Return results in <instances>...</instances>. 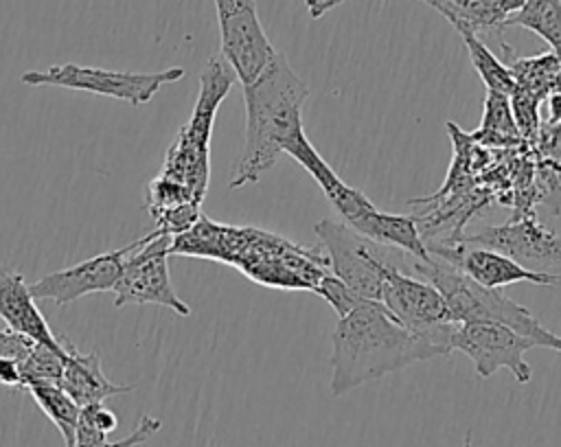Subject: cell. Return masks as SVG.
<instances>
[{"mask_svg": "<svg viewBox=\"0 0 561 447\" xmlns=\"http://www.w3.org/2000/svg\"><path fill=\"white\" fill-rule=\"evenodd\" d=\"M171 254L232 265L250 280L274 289L316 291L322 276L331 272L320 245L305 248L270 230L217 224L204 215L173 237Z\"/></svg>", "mask_w": 561, "mask_h": 447, "instance_id": "6da1fadb", "label": "cell"}, {"mask_svg": "<svg viewBox=\"0 0 561 447\" xmlns=\"http://www.w3.org/2000/svg\"><path fill=\"white\" fill-rule=\"evenodd\" d=\"M331 392L335 397L388 373L449 351L438 342L408 331L381 300L359 298L340 316L331 335Z\"/></svg>", "mask_w": 561, "mask_h": 447, "instance_id": "7a4b0ae2", "label": "cell"}, {"mask_svg": "<svg viewBox=\"0 0 561 447\" xmlns=\"http://www.w3.org/2000/svg\"><path fill=\"white\" fill-rule=\"evenodd\" d=\"M307 96L309 85L278 50L259 77L243 85L245 142L232 167L230 188L259 182L276 164L285 145L305 131L302 103Z\"/></svg>", "mask_w": 561, "mask_h": 447, "instance_id": "3957f363", "label": "cell"}, {"mask_svg": "<svg viewBox=\"0 0 561 447\" xmlns=\"http://www.w3.org/2000/svg\"><path fill=\"white\" fill-rule=\"evenodd\" d=\"M410 267L443 294L456 322L504 324L537 346L561 353V335L546 329L524 305L508 298L502 289L482 287L451 263L432 254L425 259L410 256Z\"/></svg>", "mask_w": 561, "mask_h": 447, "instance_id": "277c9868", "label": "cell"}, {"mask_svg": "<svg viewBox=\"0 0 561 447\" xmlns=\"http://www.w3.org/2000/svg\"><path fill=\"white\" fill-rule=\"evenodd\" d=\"M234 81L237 74L221 53L206 61L199 74V96L193 114L188 123L180 127L164 158L160 177L184 188V193L197 204H202L208 188V151L215 114Z\"/></svg>", "mask_w": 561, "mask_h": 447, "instance_id": "5b68a950", "label": "cell"}, {"mask_svg": "<svg viewBox=\"0 0 561 447\" xmlns=\"http://www.w3.org/2000/svg\"><path fill=\"white\" fill-rule=\"evenodd\" d=\"M313 232L320 239V248L329 261L331 274L362 298L379 300L386 272L392 265L410 267V254L381 245L359 234L344 221L329 217L320 219L313 226Z\"/></svg>", "mask_w": 561, "mask_h": 447, "instance_id": "8992f818", "label": "cell"}, {"mask_svg": "<svg viewBox=\"0 0 561 447\" xmlns=\"http://www.w3.org/2000/svg\"><path fill=\"white\" fill-rule=\"evenodd\" d=\"M184 74L186 72L180 66L160 72H121L94 66L59 64L46 70H26L20 81L26 85H55L121 99L131 105H145L162 85L180 81Z\"/></svg>", "mask_w": 561, "mask_h": 447, "instance_id": "52a82bcc", "label": "cell"}, {"mask_svg": "<svg viewBox=\"0 0 561 447\" xmlns=\"http://www.w3.org/2000/svg\"><path fill=\"white\" fill-rule=\"evenodd\" d=\"M171 234L149 232L134 241L123 261V272L114 285V307L123 305H162L180 316H188V305L175 294L169 278L167 259L171 254Z\"/></svg>", "mask_w": 561, "mask_h": 447, "instance_id": "ba28073f", "label": "cell"}, {"mask_svg": "<svg viewBox=\"0 0 561 447\" xmlns=\"http://www.w3.org/2000/svg\"><path fill=\"white\" fill-rule=\"evenodd\" d=\"M379 300L408 331L430 337L451 353V335L458 322L432 283L412 278L403 265H392L383 276Z\"/></svg>", "mask_w": 561, "mask_h": 447, "instance_id": "9c48e42d", "label": "cell"}, {"mask_svg": "<svg viewBox=\"0 0 561 447\" xmlns=\"http://www.w3.org/2000/svg\"><path fill=\"white\" fill-rule=\"evenodd\" d=\"M221 57L241 85L254 81L276 48L263 31L254 0H215Z\"/></svg>", "mask_w": 561, "mask_h": 447, "instance_id": "30bf717a", "label": "cell"}, {"mask_svg": "<svg viewBox=\"0 0 561 447\" xmlns=\"http://www.w3.org/2000/svg\"><path fill=\"white\" fill-rule=\"evenodd\" d=\"M535 346L522 333L493 322H458L451 335V351H462L480 377L486 379L500 368H508L517 383H528L533 377L524 355Z\"/></svg>", "mask_w": 561, "mask_h": 447, "instance_id": "8fae6325", "label": "cell"}, {"mask_svg": "<svg viewBox=\"0 0 561 447\" xmlns=\"http://www.w3.org/2000/svg\"><path fill=\"white\" fill-rule=\"evenodd\" d=\"M425 250L432 256H438L460 270L465 276L489 289H502L513 283H533V285H557L559 276L552 272L528 270L511 256L486 248L467 243L460 239H423Z\"/></svg>", "mask_w": 561, "mask_h": 447, "instance_id": "7c38bea8", "label": "cell"}, {"mask_svg": "<svg viewBox=\"0 0 561 447\" xmlns=\"http://www.w3.org/2000/svg\"><path fill=\"white\" fill-rule=\"evenodd\" d=\"M460 241L493 248L528 270L548 272L561 265V234L548 230L533 213L511 217L500 226H482Z\"/></svg>", "mask_w": 561, "mask_h": 447, "instance_id": "4fadbf2b", "label": "cell"}, {"mask_svg": "<svg viewBox=\"0 0 561 447\" xmlns=\"http://www.w3.org/2000/svg\"><path fill=\"white\" fill-rule=\"evenodd\" d=\"M131 248L134 241L125 248L85 259L72 267L50 272L31 283L28 289L35 300H53L57 307L75 302L77 298L94 291H112L123 272V261Z\"/></svg>", "mask_w": 561, "mask_h": 447, "instance_id": "5bb4252c", "label": "cell"}, {"mask_svg": "<svg viewBox=\"0 0 561 447\" xmlns=\"http://www.w3.org/2000/svg\"><path fill=\"white\" fill-rule=\"evenodd\" d=\"M0 318L11 331L33 342L53 346L57 351L66 348V342L53 335L20 272H7L0 276Z\"/></svg>", "mask_w": 561, "mask_h": 447, "instance_id": "9a60e30c", "label": "cell"}, {"mask_svg": "<svg viewBox=\"0 0 561 447\" xmlns=\"http://www.w3.org/2000/svg\"><path fill=\"white\" fill-rule=\"evenodd\" d=\"M59 383L79 408L90 403H103L107 397H114V394L131 392V386H118L105 377L96 351L81 353L70 342H68V355L64 359V373Z\"/></svg>", "mask_w": 561, "mask_h": 447, "instance_id": "2e32d148", "label": "cell"}, {"mask_svg": "<svg viewBox=\"0 0 561 447\" xmlns=\"http://www.w3.org/2000/svg\"><path fill=\"white\" fill-rule=\"evenodd\" d=\"M436 9L456 31L469 28L480 33H502L508 18L524 4V0H423Z\"/></svg>", "mask_w": 561, "mask_h": 447, "instance_id": "e0dca14e", "label": "cell"}, {"mask_svg": "<svg viewBox=\"0 0 561 447\" xmlns=\"http://www.w3.org/2000/svg\"><path fill=\"white\" fill-rule=\"evenodd\" d=\"M504 64L511 70L515 85L543 101L557 85L561 57L557 53H543L537 57H515L511 46L504 44Z\"/></svg>", "mask_w": 561, "mask_h": 447, "instance_id": "ac0fdd59", "label": "cell"}, {"mask_svg": "<svg viewBox=\"0 0 561 447\" xmlns=\"http://www.w3.org/2000/svg\"><path fill=\"white\" fill-rule=\"evenodd\" d=\"M24 388L31 392L42 412L53 421V425L64 436L66 447H75V429L81 408L57 381H26Z\"/></svg>", "mask_w": 561, "mask_h": 447, "instance_id": "d6986e66", "label": "cell"}, {"mask_svg": "<svg viewBox=\"0 0 561 447\" xmlns=\"http://www.w3.org/2000/svg\"><path fill=\"white\" fill-rule=\"evenodd\" d=\"M506 26H524L537 33L561 57V0H524Z\"/></svg>", "mask_w": 561, "mask_h": 447, "instance_id": "ffe728a7", "label": "cell"}, {"mask_svg": "<svg viewBox=\"0 0 561 447\" xmlns=\"http://www.w3.org/2000/svg\"><path fill=\"white\" fill-rule=\"evenodd\" d=\"M465 46H467V53H469V59L473 64V68L478 70L480 79L484 81L486 90L489 92H495V94H504V96H511L515 92V79L511 74V70L506 68L504 61H500L491 50L489 46L469 28H458Z\"/></svg>", "mask_w": 561, "mask_h": 447, "instance_id": "44dd1931", "label": "cell"}, {"mask_svg": "<svg viewBox=\"0 0 561 447\" xmlns=\"http://www.w3.org/2000/svg\"><path fill=\"white\" fill-rule=\"evenodd\" d=\"M476 138L480 136L484 145H511L522 140L513 112H511V103L508 96L504 94H495L486 90L484 96V116L480 123V129L473 134Z\"/></svg>", "mask_w": 561, "mask_h": 447, "instance_id": "7402d4cb", "label": "cell"}, {"mask_svg": "<svg viewBox=\"0 0 561 447\" xmlns=\"http://www.w3.org/2000/svg\"><path fill=\"white\" fill-rule=\"evenodd\" d=\"M66 355H68V342H66L64 351H57L53 346L35 342L33 348L28 351V355L18 364L22 386L26 381H57L59 383Z\"/></svg>", "mask_w": 561, "mask_h": 447, "instance_id": "603a6c76", "label": "cell"}, {"mask_svg": "<svg viewBox=\"0 0 561 447\" xmlns=\"http://www.w3.org/2000/svg\"><path fill=\"white\" fill-rule=\"evenodd\" d=\"M508 103H511V112H513L519 136L524 140H537V134L541 127V121H539L541 101L530 92L515 88V92L508 96Z\"/></svg>", "mask_w": 561, "mask_h": 447, "instance_id": "cb8c5ba5", "label": "cell"}, {"mask_svg": "<svg viewBox=\"0 0 561 447\" xmlns=\"http://www.w3.org/2000/svg\"><path fill=\"white\" fill-rule=\"evenodd\" d=\"M313 294L322 296V298L335 309L337 318L344 316V313H348V311L357 305V300L362 298L359 294H355L353 289H348V287H346L337 276H333L331 272H329L327 276H322V280L318 283V287H316Z\"/></svg>", "mask_w": 561, "mask_h": 447, "instance_id": "d4e9b609", "label": "cell"}, {"mask_svg": "<svg viewBox=\"0 0 561 447\" xmlns=\"http://www.w3.org/2000/svg\"><path fill=\"white\" fill-rule=\"evenodd\" d=\"M160 427H162V423H160L158 419L145 414V416L138 421V425L134 427L131 434H127V436L121 438V440H107V443H103V445H99V447H136V445H140V443L149 440L156 432H160Z\"/></svg>", "mask_w": 561, "mask_h": 447, "instance_id": "484cf974", "label": "cell"}, {"mask_svg": "<svg viewBox=\"0 0 561 447\" xmlns=\"http://www.w3.org/2000/svg\"><path fill=\"white\" fill-rule=\"evenodd\" d=\"M103 443H107V434L101 432L92 423L90 414L81 408L79 421H77V429H75V447H99Z\"/></svg>", "mask_w": 561, "mask_h": 447, "instance_id": "4316f807", "label": "cell"}, {"mask_svg": "<svg viewBox=\"0 0 561 447\" xmlns=\"http://www.w3.org/2000/svg\"><path fill=\"white\" fill-rule=\"evenodd\" d=\"M33 340L7 329V331H0V355L2 357H11L15 359L18 364L28 355V351L33 348Z\"/></svg>", "mask_w": 561, "mask_h": 447, "instance_id": "83f0119b", "label": "cell"}, {"mask_svg": "<svg viewBox=\"0 0 561 447\" xmlns=\"http://www.w3.org/2000/svg\"><path fill=\"white\" fill-rule=\"evenodd\" d=\"M83 410L90 414L92 423H94L101 432H105L107 436L118 427L116 414H114L112 410H107L103 403H90V405H83Z\"/></svg>", "mask_w": 561, "mask_h": 447, "instance_id": "f1b7e54d", "label": "cell"}, {"mask_svg": "<svg viewBox=\"0 0 561 447\" xmlns=\"http://www.w3.org/2000/svg\"><path fill=\"white\" fill-rule=\"evenodd\" d=\"M0 383H4V386H22L20 366H18L15 359L0 355Z\"/></svg>", "mask_w": 561, "mask_h": 447, "instance_id": "f546056e", "label": "cell"}, {"mask_svg": "<svg viewBox=\"0 0 561 447\" xmlns=\"http://www.w3.org/2000/svg\"><path fill=\"white\" fill-rule=\"evenodd\" d=\"M342 2H346V0H305V7L309 11V15L313 20H318V18H322L324 13H329L331 9H335Z\"/></svg>", "mask_w": 561, "mask_h": 447, "instance_id": "4dcf8cb0", "label": "cell"}, {"mask_svg": "<svg viewBox=\"0 0 561 447\" xmlns=\"http://www.w3.org/2000/svg\"><path fill=\"white\" fill-rule=\"evenodd\" d=\"M552 92H561V68H559V77H557V85Z\"/></svg>", "mask_w": 561, "mask_h": 447, "instance_id": "1f68e13d", "label": "cell"}, {"mask_svg": "<svg viewBox=\"0 0 561 447\" xmlns=\"http://www.w3.org/2000/svg\"><path fill=\"white\" fill-rule=\"evenodd\" d=\"M465 447H471V436L467 434V438H465Z\"/></svg>", "mask_w": 561, "mask_h": 447, "instance_id": "d6a6232c", "label": "cell"}]
</instances>
